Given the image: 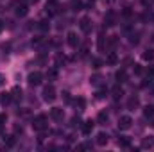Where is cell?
Wrapping results in <instances>:
<instances>
[{
  "label": "cell",
  "mask_w": 154,
  "mask_h": 152,
  "mask_svg": "<svg viewBox=\"0 0 154 152\" xmlns=\"http://www.w3.org/2000/svg\"><path fill=\"white\" fill-rule=\"evenodd\" d=\"M97 122H99V123H102V125H104V123H106V122H108V114L104 113V111H100V113H99V116H97Z\"/></svg>",
  "instance_id": "603a6c76"
},
{
  "label": "cell",
  "mask_w": 154,
  "mask_h": 152,
  "mask_svg": "<svg viewBox=\"0 0 154 152\" xmlns=\"http://www.w3.org/2000/svg\"><path fill=\"white\" fill-rule=\"evenodd\" d=\"M79 123H81V122H79V118H72V125H74V127L79 125Z\"/></svg>",
  "instance_id": "e575fe53"
},
{
  "label": "cell",
  "mask_w": 154,
  "mask_h": 152,
  "mask_svg": "<svg viewBox=\"0 0 154 152\" xmlns=\"http://www.w3.org/2000/svg\"><path fill=\"white\" fill-rule=\"evenodd\" d=\"M100 81H102V77L99 75V74H95V75L90 79V82H91L93 86H99V84H100Z\"/></svg>",
  "instance_id": "484cf974"
},
{
  "label": "cell",
  "mask_w": 154,
  "mask_h": 152,
  "mask_svg": "<svg viewBox=\"0 0 154 152\" xmlns=\"http://www.w3.org/2000/svg\"><path fill=\"white\" fill-rule=\"evenodd\" d=\"M81 7H82L81 2H74V11H81Z\"/></svg>",
  "instance_id": "1f68e13d"
},
{
  "label": "cell",
  "mask_w": 154,
  "mask_h": 152,
  "mask_svg": "<svg viewBox=\"0 0 154 152\" xmlns=\"http://www.w3.org/2000/svg\"><path fill=\"white\" fill-rule=\"evenodd\" d=\"M106 63H108V65H116V63H118V57H116L115 54H109V56L106 57Z\"/></svg>",
  "instance_id": "cb8c5ba5"
},
{
  "label": "cell",
  "mask_w": 154,
  "mask_h": 152,
  "mask_svg": "<svg viewBox=\"0 0 154 152\" xmlns=\"http://www.w3.org/2000/svg\"><path fill=\"white\" fill-rule=\"evenodd\" d=\"M106 47H108V36L100 34V36H99V50H100V52H104V50H106Z\"/></svg>",
  "instance_id": "4fadbf2b"
},
{
  "label": "cell",
  "mask_w": 154,
  "mask_h": 152,
  "mask_svg": "<svg viewBox=\"0 0 154 152\" xmlns=\"http://www.w3.org/2000/svg\"><path fill=\"white\" fill-rule=\"evenodd\" d=\"M5 122H7V116H5V113H2V114H0V129L4 127V123H5Z\"/></svg>",
  "instance_id": "4dcf8cb0"
},
{
  "label": "cell",
  "mask_w": 154,
  "mask_h": 152,
  "mask_svg": "<svg viewBox=\"0 0 154 152\" xmlns=\"http://www.w3.org/2000/svg\"><path fill=\"white\" fill-rule=\"evenodd\" d=\"M29 13V7H27V4H20L18 7H16V14L18 16H25Z\"/></svg>",
  "instance_id": "9a60e30c"
},
{
  "label": "cell",
  "mask_w": 154,
  "mask_h": 152,
  "mask_svg": "<svg viewBox=\"0 0 154 152\" xmlns=\"http://www.w3.org/2000/svg\"><path fill=\"white\" fill-rule=\"evenodd\" d=\"M93 125H95V123H93L91 120L84 122V123H82V132H84V134H91V131H93Z\"/></svg>",
  "instance_id": "5bb4252c"
},
{
  "label": "cell",
  "mask_w": 154,
  "mask_h": 152,
  "mask_svg": "<svg viewBox=\"0 0 154 152\" xmlns=\"http://www.w3.org/2000/svg\"><path fill=\"white\" fill-rule=\"evenodd\" d=\"M4 141H5V145H7V147H13V145H14V136H5V138H4Z\"/></svg>",
  "instance_id": "83f0119b"
},
{
  "label": "cell",
  "mask_w": 154,
  "mask_h": 152,
  "mask_svg": "<svg viewBox=\"0 0 154 152\" xmlns=\"http://www.w3.org/2000/svg\"><path fill=\"white\" fill-rule=\"evenodd\" d=\"M50 118L56 120V122H61V120L65 118V111H63V108H52V109H50Z\"/></svg>",
  "instance_id": "8992f818"
},
{
  "label": "cell",
  "mask_w": 154,
  "mask_h": 152,
  "mask_svg": "<svg viewBox=\"0 0 154 152\" xmlns=\"http://www.w3.org/2000/svg\"><path fill=\"white\" fill-rule=\"evenodd\" d=\"M115 79L118 81V82H125L127 81V74H125V70H118L115 74Z\"/></svg>",
  "instance_id": "2e32d148"
},
{
  "label": "cell",
  "mask_w": 154,
  "mask_h": 152,
  "mask_svg": "<svg viewBox=\"0 0 154 152\" xmlns=\"http://www.w3.org/2000/svg\"><path fill=\"white\" fill-rule=\"evenodd\" d=\"M39 29H41V31H48V29H50V23H48L47 20H43V22H39Z\"/></svg>",
  "instance_id": "f1b7e54d"
},
{
  "label": "cell",
  "mask_w": 154,
  "mask_h": 152,
  "mask_svg": "<svg viewBox=\"0 0 154 152\" xmlns=\"http://www.w3.org/2000/svg\"><path fill=\"white\" fill-rule=\"evenodd\" d=\"M2 29H4V22L0 20V32H2Z\"/></svg>",
  "instance_id": "d590c367"
},
{
  "label": "cell",
  "mask_w": 154,
  "mask_h": 152,
  "mask_svg": "<svg viewBox=\"0 0 154 152\" xmlns=\"http://www.w3.org/2000/svg\"><path fill=\"white\" fill-rule=\"evenodd\" d=\"M142 57H143V61H152V59H154V50H151V48H149V50H145Z\"/></svg>",
  "instance_id": "ffe728a7"
},
{
  "label": "cell",
  "mask_w": 154,
  "mask_h": 152,
  "mask_svg": "<svg viewBox=\"0 0 154 152\" xmlns=\"http://www.w3.org/2000/svg\"><path fill=\"white\" fill-rule=\"evenodd\" d=\"M75 108H79V111H82V109L86 108V100H84L82 97H77V100H75Z\"/></svg>",
  "instance_id": "d6986e66"
},
{
  "label": "cell",
  "mask_w": 154,
  "mask_h": 152,
  "mask_svg": "<svg viewBox=\"0 0 154 152\" xmlns=\"http://www.w3.org/2000/svg\"><path fill=\"white\" fill-rule=\"evenodd\" d=\"M41 81H43V74L41 72H32L29 75V84L31 86H38V84H41Z\"/></svg>",
  "instance_id": "52a82bcc"
},
{
  "label": "cell",
  "mask_w": 154,
  "mask_h": 152,
  "mask_svg": "<svg viewBox=\"0 0 154 152\" xmlns=\"http://www.w3.org/2000/svg\"><path fill=\"white\" fill-rule=\"evenodd\" d=\"M143 114H145V118H152L154 116V106H145V108H143Z\"/></svg>",
  "instance_id": "ac0fdd59"
},
{
  "label": "cell",
  "mask_w": 154,
  "mask_h": 152,
  "mask_svg": "<svg viewBox=\"0 0 154 152\" xmlns=\"http://www.w3.org/2000/svg\"><path fill=\"white\" fill-rule=\"evenodd\" d=\"M108 140H109V136H108L106 132H99L95 141H97V145H100V147H102V145H106V143H108Z\"/></svg>",
  "instance_id": "30bf717a"
},
{
  "label": "cell",
  "mask_w": 154,
  "mask_h": 152,
  "mask_svg": "<svg viewBox=\"0 0 154 152\" xmlns=\"http://www.w3.org/2000/svg\"><path fill=\"white\" fill-rule=\"evenodd\" d=\"M147 77L151 79V77H154V66H151L149 70H147Z\"/></svg>",
  "instance_id": "d6a6232c"
},
{
  "label": "cell",
  "mask_w": 154,
  "mask_h": 152,
  "mask_svg": "<svg viewBox=\"0 0 154 152\" xmlns=\"http://www.w3.org/2000/svg\"><path fill=\"white\" fill-rule=\"evenodd\" d=\"M79 27H81V31L84 32V34H88V32H91V20L88 18V16H84V18H81V22H79Z\"/></svg>",
  "instance_id": "277c9868"
},
{
  "label": "cell",
  "mask_w": 154,
  "mask_h": 152,
  "mask_svg": "<svg viewBox=\"0 0 154 152\" xmlns=\"http://www.w3.org/2000/svg\"><path fill=\"white\" fill-rule=\"evenodd\" d=\"M32 129L34 131H45L47 129V116L45 114H38L32 120Z\"/></svg>",
  "instance_id": "6da1fadb"
},
{
  "label": "cell",
  "mask_w": 154,
  "mask_h": 152,
  "mask_svg": "<svg viewBox=\"0 0 154 152\" xmlns=\"http://www.w3.org/2000/svg\"><path fill=\"white\" fill-rule=\"evenodd\" d=\"M66 41H68V45H70L72 48H77V45H79V38H77L75 32H68V34H66Z\"/></svg>",
  "instance_id": "ba28073f"
},
{
  "label": "cell",
  "mask_w": 154,
  "mask_h": 152,
  "mask_svg": "<svg viewBox=\"0 0 154 152\" xmlns=\"http://www.w3.org/2000/svg\"><path fill=\"white\" fill-rule=\"evenodd\" d=\"M118 145H120V147H129L131 141H129L127 136H120V138H118Z\"/></svg>",
  "instance_id": "44dd1931"
},
{
  "label": "cell",
  "mask_w": 154,
  "mask_h": 152,
  "mask_svg": "<svg viewBox=\"0 0 154 152\" xmlns=\"http://www.w3.org/2000/svg\"><path fill=\"white\" fill-rule=\"evenodd\" d=\"M131 125H133V118L129 114H122L118 118V129L120 131H127V129H131Z\"/></svg>",
  "instance_id": "7a4b0ae2"
},
{
  "label": "cell",
  "mask_w": 154,
  "mask_h": 152,
  "mask_svg": "<svg viewBox=\"0 0 154 152\" xmlns=\"http://www.w3.org/2000/svg\"><path fill=\"white\" fill-rule=\"evenodd\" d=\"M56 88L54 86H45V90H43V100L45 102H54L56 100Z\"/></svg>",
  "instance_id": "3957f363"
},
{
  "label": "cell",
  "mask_w": 154,
  "mask_h": 152,
  "mask_svg": "<svg viewBox=\"0 0 154 152\" xmlns=\"http://www.w3.org/2000/svg\"><path fill=\"white\" fill-rule=\"evenodd\" d=\"M152 145H154V140H151V138H145V140L142 141V147H143V149H151Z\"/></svg>",
  "instance_id": "d4e9b609"
},
{
  "label": "cell",
  "mask_w": 154,
  "mask_h": 152,
  "mask_svg": "<svg viewBox=\"0 0 154 152\" xmlns=\"http://www.w3.org/2000/svg\"><path fill=\"white\" fill-rule=\"evenodd\" d=\"M91 65H93V68H100L102 66V61L100 59H91Z\"/></svg>",
  "instance_id": "f546056e"
},
{
  "label": "cell",
  "mask_w": 154,
  "mask_h": 152,
  "mask_svg": "<svg viewBox=\"0 0 154 152\" xmlns=\"http://www.w3.org/2000/svg\"><path fill=\"white\" fill-rule=\"evenodd\" d=\"M122 95H124V91H122V88H113V99L115 100H118V99H122Z\"/></svg>",
  "instance_id": "7402d4cb"
},
{
  "label": "cell",
  "mask_w": 154,
  "mask_h": 152,
  "mask_svg": "<svg viewBox=\"0 0 154 152\" xmlns=\"http://www.w3.org/2000/svg\"><path fill=\"white\" fill-rule=\"evenodd\" d=\"M57 7H59V5H57V2H56V0H48V2H47V5H45V9H47V14H48V16H54V14H57V11H59Z\"/></svg>",
  "instance_id": "5b68a950"
},
{
  "label": "cell",
  "mask_w": 154,
  "mask_h": 152,
  "mask_svg": "<svg viewBox=\"0 0 154 152\" xmlns=\"http://www.w3.org/2000/svg\"><path fill=\"white\" fill-rule=\"evenodd\" d=\"M63 99H65L66 102H70V93H68V91H65V93H63Z\"/></svg>",
  "instance_id": "836d02e7"
},
{
  "label": "cell",
  "mask_w": 154,
  "mask_h": 152,
  "mask_svg": "<svg viewBox=\"0 0 154 152\" xmlns=\"http://www.w3.org/2000/svg\"><path fill=\"white\" fill-rule=\"evenodd\" d=\"M138 106H140V100H138V97H131V99L127 100V109H131V111H133V109H136Z\"/></svg>",
  "instance_id": "8fae6325"
},
{
  "label": "cell",
  "mask_w": 154,
  "mask_h": 152,
  "mask_svg": "<svg viewBox=\"0 0 154 152\" xmlns=\"http://www.w3.org/2000/svg\"><path fill=\"white\" fill-rule=\"evenodd\" d=\"M13 100V97H11V93H7V91H2L0 93V104L2 106H5V104H9Z\"/></svg>",
  "instance_id": "7c38bea8"
},
{
  "label": "cell",
  "mask_w": 154,
  "mask_h": 152,
  "mask_svg": "<svg viewBox=\"0 0 154 152\" xmlns=\"http://www.w3.org/2000/svg\"><path fill=\"white\" fill-rule=\"evenodd\" d=\"M104 25H106V27L115 25V13H113V11H109V13L104 16Z\"/></svg>",
  "instance_id": "9c48e42d"
},
{
  "label": "cell",
  "mask_w": 154,
  "mask_h": 152,
  "mask_svg": "<svg viewBox=\"0 0 154 152\" xmlns=\"http://www.w3.org/2000/svg\"><path fill=\"white\" fill-rule=\"evenodd\" d=\"M11 97L14 99V100H22V90L16 86V88H13V91H11Z\"/></svg>",
  "instance_id": "e0dca14e"
},
{
  "label": "cell",
  "mask_w": 154,
  "mask_h": 152,
  "mask_svg": "<svg viewBox=\"0 0 154 152\" xmlns=\"http://www.w3.org/2000/svg\"><path fill=\"white\" fill-rule=\"evenodd\" d=\"M47 77H48L50 81H56V79H57V70H56V68L48 70V72H47Z\"/></svg>",
  "instance_id": "4316f807"
}]
</instances>
